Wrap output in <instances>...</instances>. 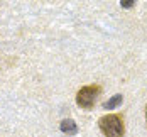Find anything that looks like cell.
Here are the masks:
<instances>
[{"label":"cell","mask_w":147,"mask_h":137,"mask_svg":"<svg viewBox=\"0 0 147 137\" xmlns=\"http://www.w3.org/2000/svg\"><path fill=\"white\" fill-rule=\"evenodd\" d=\"M98 127L103 132L105 137H123L125 134V125L123 119L117 113H108L98 119Z\"/></svg>","instance_id":"6da1fadb"},{"label":"cell","mask_w":147,"mask_h":137,"mask_svg":"<svg viewBox=\"0 0 147 137\" xmlns=\"http://www.w3.org/2000/svg\"><path fill=\"white\" fill-rule=\"evenodd\" d=\"M100 91H102V88H100L98 85L83 86L81 90L76 93V103H78V107H81V108H85V110L93 108L96 98H98V95H100Z\"/></svg>","instance_id":"7a4b0ae2"},{"label":"cell","mask_w":147,"mask_h":137,"mask_svg":"<svg viewBox=\"0 0 147 137\" xmlns=\"http://www.w3.org/2000/svg\"><path fill=\"white\" fill-rule=\"evenodd\" d=\"M61 132L66 134V136H74V134L78 132L76 122L71 120V119H64V120L61 122Z\"/></svg>","instance_id":"3957f363"},{"label":"cell","mask_w":147,"mask_h":137,"mask_svg":"<svg viewBox=\"0 0 147 137\" xmlns=\"http://www.w3.org/2000/svg\"><path fill=\"white\" fill-rule=\"evenodd\" d=\"M122 100H123V97H122V95H113L108 102H105V105H103V107H105L107 110H113V108H117V107L122 103Z\"/></svg>","instance_id":"277c9868"},{"label":"cell","mask_w":147,"mask_h":137,"mask_svg":"<svg viewBox=\"0 0 147 137\" xmlns=\"http://www.w3.org/2000/svg\"><path fill=\"white\" fill-rule=\"evenodd\" d=\"M134 3H135V0H120V5L123 9H132Z\"/></svg>","instance_id":"5b68a950"},{"label":"cell","mask_w":147,"mask_h":137,"mask_svg":"<svg viewBox=\"0 0 147 137\" xmlns=\"http://www.w3.org/2000/svg\"><path fill=\"white\" fill-rule=\"evenodd\" d=\"M146 122H147V105H146Z\"/></svg>","instance_id":"8992f818"}]
</instances>
